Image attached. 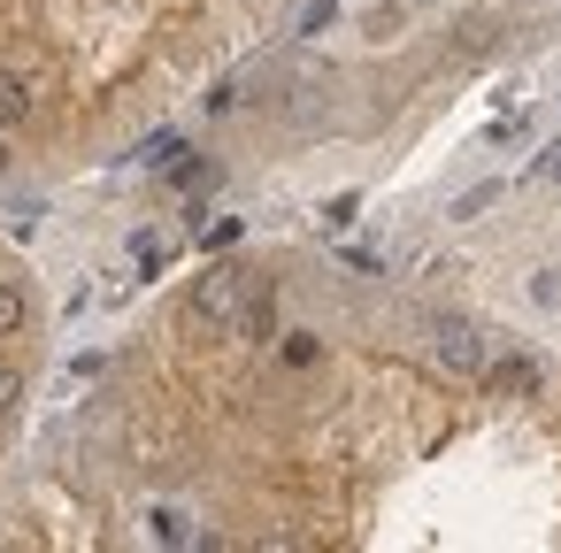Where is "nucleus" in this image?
<instances>
[{
	"label": "nucleus",
	"mask_w": 561,
	"mask_h": 553,
	"mask_svg": "<svg viewBox=\"0 0 561 553\" xmlns=\"http://www.w3.org/2000/svg\"><path fill=\"white\" fill-rule=\"evenodd\" d=\"M438 361H446L454 377H484V369H492V338H484L477 323H438Z\"/></svg>",
	"instance_id": "f257e3e1"
},
{
	"label": "nucleus",
	"mask_w": 561,
	"mask_h": 553,
	"mask_svg": "<svg viewBox=\"0 0 561 553\" xmlns=\"http://www.w3.org/2000/svg\"><path fill=\"white\" fill-rule=\"evenodd\" d=\"M239 300H247V277H239L231 262H224V269H208V277H201V292H193V308H201L208 323H231V315H239Z\"/></svg>",
	"instance_id": "f03ea898"
},
{
	"label": "nucleus",
	"mask_w": 561,
	"mask_h": 553,
	"mask_svg": "<svg viewBox=\"0 0 561 553\" xmlns=\"http://www.w3.org/2000/svg\"><path fill=\"white\" fill-rule=\"evenodd\" d=\"M32 116V78L24 70H0V131Z\"/></svg>",
	"instance_id": "7ed1b4c3"
},
{
	"label": "nucleus",
	"mask_w": 561,
	"mask_h": 553,
	"mask_svg": "<svg viewBox=\"0 0 561 553\" xmlns=\"http://www.w3.org/2000/svg\"><path fill=\"white\" fill-rule=\"evenodd\" d=\"M24 315H32L24 285H16V277H0V338H16V331H24Z\"/></svg>",
	"instance_id": "20e7f679"
},
{
	"label": "nucleus",
	"mask_w": 561,
	"mask_h": 553,
	"mask_svg": "<svg viewBox=\"0 0 561 553\" xmlns=\"http://www.w3.org/2000/svg\"><path fill=\"white\" fill-rule=\"evenodd\" d=\"M147 522H154V538H162V545H185V538H193V530H185V515H178V507H154V515H147Z\"/></svg>",
	"instance_id": "39448f33"
},
{
	"label": "nucleus",
	"mask_w": 561,
	"mask_h": 553,
	"mask_svg": "<svg viewBox=\"0 0 561 553\" xmlns=\"http://www.w3.org/2000/svg\"><path fill=\"white\" fill-rule=\"evenodd\" d=\"M16 392H24V377H16V369H0V415L16 407Z\"/></svg>",
	"instance_id": "423d86ee"
},
{
	"label": "nucleus",
	"mask_w": 561,
	"mask_h": 553,
	"mask_svg": "<svg viewBox=\"0 0 561 553\" xmlns=\"http://www.w3.org/2000/svg\"><path fill=\"white\" fill-rule=\"evenodd\" d=\"M0 170H9V147H0Z\"/></svg>",
	"instance_id": "0eeeda50"
},
{
	"label": "nucleus",
	"mask_w": 561,
	"mask_h": 553,
	"mask_svg": "<svg viewBox=\"0 0 561 553\" xmlns=\"http://www.w3.org/2000/svg\"><path fill=\"white\" fill-rule=\"evenodd\" d=\"M553 177H561V162H553Z\"/></svg>",
	"instance_id": "6e6552de"
}]
</instances>
